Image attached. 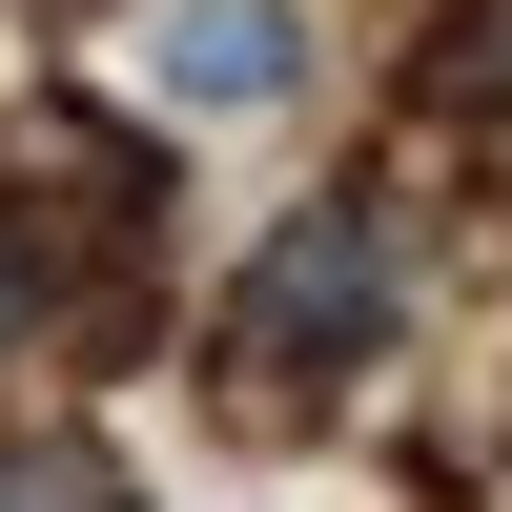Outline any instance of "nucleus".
<instances>
[{
	"instance_id": "nucleus-5",
	"label": "nucleus",
	"mask_w": 512,
	"mask_h": 512,
	"mask_svg": "<svg viewBox=\"0 0 512 512\" xmlns=\"http://www.w3.org/2000/svg\"><path fill=\"white\" fill-rule=\"evenodd\" d=\"M492 103H512V21H492Z\"/></svg>"
},
{
	"instance_id": "nucleus-1",
	"label": "nucleus",
	"mask_w": 512,
	"mask_h": 512,
	"mask_svg": "<svg viewBox=\"0 0 512 512\" xmlns=\"http://www.w3.org/2000/svg\"><path fill=\"white\" fill-rule=\"evenodd\" d=\"M390 308H410L390 185H308L267 246H246V287H226V328H205V369H226L246 410H287V390H328V369L390 349Z\"/></svg>"
},
{
	"instance_id": "nucleus-4",
	"label": "nucleus",
	"mask_w": 512,
	"mask_h": 512,
	"mask_svg": "<svg viewBox=\"0 0 512 512\" xmlns=\"http://www.w3.org/2000/svg\"><path fill=\"white\" fill-rule=\"evenodd\" d=\"M41 328H62V267H41V246H21V226H0V369H21V349H41Z\"/></svg>"
},
{
	"instance_id": "nucleus-3",
	"label": "nucleus",
	"mask_w": 512,
	"mask_h": 512,
	"mask_svg": "<svg viewBox=\"0 0 512 512\" xmlns=\"http://www.w3.org/2000/svg\"><path fill=\"white\" fill-rule=\"evenodd\" d=\"M0 512H144V492H123L103 431H21V451H0Z\"/></svg>"
},
{
	"instance_id": "nucleus-2",
	"label": "nucleus",
	"mask_w": 512,
	"mask_h": 512,
	"mask_svg": "<svg viewBox=\"0 0 512 512\" xmlns=\"http://www.w3.org/2000/svg\"><path fill=\"white\" fill-rule=\"evenodd\" d=\"M144 82L185 123H267L287 82H308V0H164V21H144Z\"/></svg>"
}]
</instances>
